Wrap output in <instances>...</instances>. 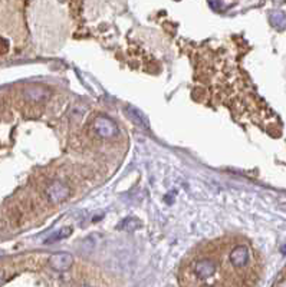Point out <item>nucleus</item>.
<instances>
[{"instance_id":"obj_5","label":"nucleus","mask_w":286,"mask_h":287,"mask_svg":"<svg viewBox=\"0 0 286 287\" xmlns=\"http://www.w3.org/2000/svg\"><path fill=\"white\" fill-rule=\"evenodd\" d=\"M71 234V229H62L57 231L54 235H51L48 240H46V243H52V241H57V240H62V238H66L68 235Z\"/></svg>"},{"instance_id":"obj_4","label":"nucleus","mask_w":286,"mask_h":287,"mask_svg":"<svg viewBox=\"0 0 286 287\" xmlns=\"http://www.w3.org/2000/svg\"><path fill=\"white\" fill-rule=\"evenodd\" d=\"M74 258L68 253H57L49 257V266L57 271H66L71 269Z\"/></svg>"},{"instance_id":"obj_3","label":"nucleus","mask_w":286,"mask_h":287,"mask_svg":"<svg viewBox=\"0 0 286 287\" xmlns=\"http://www.w3.org/2000/svg\"><path fill=\"white\" fill-rule=\"evenodd\" d=\"M69 194H71V190H69L65 184H62L60 181H54V182L48 187V190H46L48 198H49L51 202H54V204L66 200V198L69 197Z\"/></svg>"},{"instance_id":"obj_6","label":"nucleus","mask_w":286,"mask_h":287,"mask_svg":"<svg viewBox=\"0 0 286 287\" xmlns=\"http://www.w3.org/2000/svg\"><path fill=\"white\" fill-rule=\"evenodd\" d=\"M1 277H3V271H0V283H1Z\"/></svg>"},{"instance_id":"obj_7","label":"nucleus","mask_w":286,"mask_h":287,"mask_svg":"<svg viewBox=\"0 0 286 287\" xmlns=\"http://www.w3.org/2000/svg\"><path fill=\"white\" fill-rule=\"evenodd\" d=\"M282 251H284V253H286V246L284 247V249H282Z\"/></svg>"},{"instance_id":"obj_2","label":"nucleus","mask_w":286,"mask_h":287,"mask_svg":"<svg viewBox=\"0 0 286 287\" xmlns=\"http://www.w3.org/2000/svg\"><path fill=\"white\" fill-rule=\"evenodd\" d=\"M94 131L102 138H111L116 134V125L110 118L99 116L94 122Z\"/></svg>"},{"instance_id":"obj_1","label":"nucleus","mask_w":286,"mask_h":287,"mask_svg":"<svg viewBox=\"0 0 286 287\" xmlns=\"http://www.w3.org/2000/svg\"><path fill=\"white\" fill-rule=\"evenodd\" d=\"M256 256L248 241L225 237L197 247L181 266L183 286H250L256 279Z\"/></svg>"}]
</instances>
